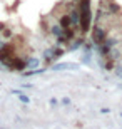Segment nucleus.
<instances>
[{"instance_id":"f257e3e1","label":"nucleus","mask_w":122,"mask_h":129,"mask_svg":"<svg viewBox=\"0 0 122 129\" xmlns=\"http://www.w3.org/2000/svg\"><path fill=\"white\" fill-rule=\"evenodd\" d=\"M92 40H94V44H97V45H102L105 40H107V34H105V30L102 29V27H94V30H92Z\"/></svg>"},{"instance_id":"f03ea898","label":"nucleus","mask_w":122,"mask_h":129,"mask_svg":"<svg viewBox=\"0 0 122 129\" xmlns=\"http://www.w3.org/2000/svg\"><path fill=\"white\" fill-rule=\"evenodd\" d=\"M77 64H72V62H64V64H57V66H54V71H74V69H77Z\"/></svg>"},{"instance_id":"7ed1b4c3","label":"nucleus","mask_w":122,"mask_h":129,"mask_svg":"<svg viewBox=\"0 0 122 129\" xmlns=\"http://www.w3.org/2000/svg\"><path fill=\"white\" fill-rule=\"evenodd\" d=\"M38 66H40L38 59H28V60H25V69H35Z\"/></svg>"},{"instance_id":"20e7f679","label":"nucleus","mask_w":122,"mask_h":129,"mask_svg":"<svg viewBox=\"0 0 122 129\" xmlns=\"http://www.w3.org/2000/svg\"><path fill=\"white\" fill-rule=\"evenodd\" d=\"M19 97H20V101H22V102H28V97H27V96H24V94H20Z\"/></svg>"},{"instance_id":"39448f33","label":"nucleus","mask_w":122,"mask_h":129,"mask_svg":"<svg viewBox=\"0 0 122 129\" xmlns=\"http://www.w3.org/2000/svg\"><path fill=\"white\" fill-rule=\"evenodd\" d=\"M115 74H117V76L122 79V67H117V71H115Z\"/></svg>"}]
</instances>
